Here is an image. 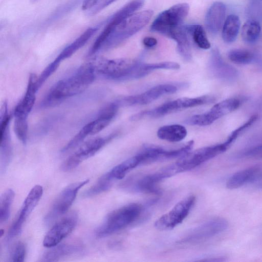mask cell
I'll return each instance as SVG.
<instances>
[{
  "label": "cell",
  "instance_id": "6da1fadb",
  "mask_svg": "<svg viewBox=\"0 0 262 262\" xmlns=\"http://www.w3.org/2000/svg\"><path fill=\"white\" fill-rule=\"evenodd\" d=\"M96 72L92 62L81 65L70 76L56 82L42 100V107H51L84 92L95 80Z\"/></svg>",
  "mask_w": 262,
  "mask_h": 262
},
{
  "label": "cell",
  "instance_id": "7a4b0ae2",
  "mask_svg": "<svg viewBox=\"0 0 262 262\" xmlns=\"http://www.w3.org/2000/svg\"><path fill=\"white\" fill-rule=\"evenodd\" d=\"M153 15L151 10L134 12L124 19L109 32L100 51L114 48L138 32L149 21Z\"/></svg>",
  "mask_w": 262,
  "mask_h": 262
},
{
  "label": "cell",
  "instance_id": "3957f363",
  "mask_svg": "<svg viewBox=\"0 0 262 262\" xmlns=\"http://www.w3.org/2000/svg\"><path fill=\"white\" fill-rule=\"evenodd\" d=\"M142 211V206L134 203L113 211L96 229V236L99 238L106 237L125 228L135 222Z\"/></svg>",
  "mask_w": 262,
  "mask_h": 262
},
{
  "label": "cell",
  "instance_id": "277c9868",
  "mask_svg": "<svg viewBox=\"0 0 262 262\" xmlns=\"http://www.w3.org/2000/svg\"><path fill=\"white\" fill-rule=\"evenodd\" d=\"M92 62L96 74L106 79L115 80L134 79L137 67L140 63L130 58H98Z\"/></svg>",
  "mask_w": 262,
  "mask_h": 262
},
{
  "label": "cell",
  "instance_id": "5b68a950",
  "mask_svg": "<svg viewBox=\"0 0 262 262\" xmlns=\"http://www.w3.org/2000/svg\"><path fill=\"white\" fill-rule=\"evenodd\" d=\"M228 149L224 143L202 147L190 151L180 157L173 165L178 173L191 170L225 151Z\"/></svg>",
  "mask_w": 262,
  "mask_h": 262
},
{
  "label": "cell",
  "instance_id": "8992f818",
  "mask_svg": "<svg viewBox=\"0 0 262 262\" xmlns=\"http://www.w3.org/2000/svg\"><path fill=\"white\" fill-rule=\"evenodd\" d=\"M189 11L188 4H176L159 14L151 24L150 30L167 35L172 29L181 25Z\"/></svg>",
  "mask_w": 262,
  "mask_h": 262
},
{
  "label": "cell",
  "instance_id": "52a82bcc",
  "mask_svg": "<svg viewBox=\"0 0 262 262\" xmlns=\"http://www.w3.org/2000/svg\"><path fill=\"white\" fill-rule=\"evenodd\" d=\"M89 182V179H86L71 184L61 191L45 215V223L50 224L64 214L72 205L79 190Z\"/></svg>",
  "mask_w": 262,
  "mask_h": 262
},
{
  "label": "cell",
  "instance_id": "ba28073f",
  "mask_svg": "<svg viewBox=\"0 0 262 262\" xmlns=\"http://www.w3.org/2000/svg\"><path fill=\"white\" fill-rule=\"evenodd\" d=\"M242 101L237 98L223 100L212 106L207 112L196 114L187 118L185 123L190 125L207 126L211 124L221 117L239 107Z\"/></svg>",
  "mask_w": 262,
  "mask_h": 262
},
{
  "label": "cell",
  "instance_id": "9c48e42d",
  "mask_svg": "<svg viewBox=\"0 0 262 262\" xmlns=\"http://www.w3.org/2000/svg\"><path fill=\"white\" fill-rule=\"evenodd\" d=\"M194 144L192 140L183 146L173 149H167L153 144H145L137 154L141 160V165L165 160L180 158L191 150Z\"/></svg>",
  "mask_w": 262,
  "mask_h": 262
},
{
  "label": "cell",
  "instance_id": "30bf717a",
  "mask_svg": "<svg viewBox=\"0 0 262 262\" xmlns=\"http://www.w3.org/2000/svg\"><path fill=\"white\" fill-rule=\"evenodd\" d=\"M195 197L189 195L179 202L168 212L160 217L155 223V227L160 230H168L181 224L187 216L193 207Z\"/></svg>",
  "mask_w": 262,
  "mask_h": 262
},
{
  "label": "cell",
  "instance_id": "8fae6325",
  "mask_svg": "<svg viewBox=\"0 0 262 262\" xmlns=\"http://www.w3.org/2000/svg\"><path fill=\"white\" fill-rule=\"evenodd\" d=\"M114 136L97 137L85 141L64 161L61 166V170L68 171L75 168L83 161L94 156Z\"/></svg>",
  "mask_w": 262,
  "mask_h": 262
},
{
  "label": "cell",
  "instance_id": "7c38bea8",
  "mask_svg": "<svg viewBox=\"0 0 262 262\" xmlns=\"http://www.w3.org/2000/svg\"><path fill=\"white\" fill-rule=\"evenodd\" d=\"M43 194L41 185L34 186L26 196L21 208L18 217L10 228L7 236L6 242L9 243L21 232L23 224L37 206Z\"/></svg>",
  "mask_w": 262,
  "mask_h": 262
},
{
  "label": "cell",
  "instance_id": "4fadbf2b",
  "mask_svg": "<svg viewBox=\"0 0 262 262\" xmlns=\"http://www.w3.org/2000/svg\"><path fill=\"white\" fill-rule=\"evenodd\" d=\"M228 227L225 219L208 221L190 230L180 241L181 243H197L206 241L224 231Z\"/></svg>",
  "mask_w": 262,
  "mask_h": 262
},
{
  "label": "cell",
  "instance_id": "5bb4252c",
  "mask_svg": "<svg viewBox=\"0 0 262 262\" xmlns=\"http://www.w3.org/2000/svg\"><path fill=\"white\" fill-rule=\"evenodd\" d=\"M7 105L4 104L1 113L0 123V171L3 174L7 170L12 157V146L9 130L11 116Z\"/></svg>",
  "mask_w": 262,
  "mask_h": 262
},
{
  "label": "cell",
  "instance_id": "9a60e30c",
  "mask_svg": "<svg viewBox=\"0 0 262 262\" xmlns=\"http://www.w3.org/2000/svg\"><path fill=\"white\" fill-rule=\"evenodd\" d=\"M178 87L171 84H159L143 93L126 96L116 101L119 105L131 106L147 104L167 94L174 93Z\"/></svg>",
  "mask_w": 262,
  "mask_h": 262
},
{
  "label": "cell",
  "instance_id": "2e32d148",
  "mask_svg": "<svg viewBox=\"0 0 262 262\" xmlns=\"http://www.w3.org/2000/svg\"><path fill=\"white\" fill-rule=\"evenodd\" d=\"M78 215L72 212L56 223L48 232L43 240V245L51 248L58 245L74 230Z\"/></svg>",
  "mask_w": 262,
  "mask_h": 262
},
{
  "label": "cell",
  "instance_id": "e0dca14e",
  "mask_svg": "<svg viewBox=\"0 0 262 262\" xmlns=\"http://www.w3.org/2000/svg\"><path fill=\"white\" fill-rule=\"evenodd\" d=\"M97 30L98 28L97 27H90L85 30L73 42L66 46L56 58L45 68L46 72L52 75L63 60L70 57L83 47Z\"/></svg>",
  "mask_w": 262,
  "mask_h": 262
},
{
  "label": "cell",
  "instance_id": "ac0fdd59",
  "mask_svg": "<svg viewBox=\"0 0 262 262\" xmlns=\"http://www.w3.org/2000/svg\"><path fill=\"white\" fill-rule=\"evenodd\" d=\"M37 80L38 77L35 74L31 73L30 75L26 93L15 106L13 112L14 117H28L35 101L36 93L39 90Z\"/></svg>",
  "mask_w": 262,
  "mask_h": 262
},
{
  "label": "cell",
  "instance_id": "d6986e66",
  "mask_svg": "<svg viewBox=\"0 0 262 262\" xmlns=\"http://www.w3.org/2000/svg\"><path fill=\"white\" fill-rule=\"evenodd\" d=\"M169 178V176L165 168L150 174L144 176L136 180L132 184V189L135 191L145 193L159 194L160 189L159 183L165 179Z\"/></svg>",
  "mask_w": 262,
  "mask_h": 262
},
{
  "label": "cell",
  "instance_id": "ffe728a7",
  "mask_svg": "<svg viewBox=\"0 0 262 262\" xmlns=\"http://www.w3.org/2000/svg\"><path fill=\"white\" fill-rule=\"evenodd\" d=\"M209 64L213 74L222 80L233 81L238 76V71L224 61L219 51L216 49L211 52Z\"/></svg>",
  "mask_w": 262,
  "mask_h": 262
},
{
  "label": "cell",
  "instance_id": "44dd1931",
  "mask_svg": "<svg viewBox=\"0 0 262 262\" xmlns=\"http://www.w3.org/2000/svg\"><path fill=\"white\" fill-rule=\"evenodd\" d=\"M119 106V104L115 101L103 107L98 112L96 118L89 122L91 135L98 133L104 129L116 116Z\"/></svg>",
  "mask_w": 262,
  "mask_h": 262
},
{
  "label": "cell",
  "instance_id": "7402d4cb",
  "mask_svg": "<svg viewBox=\"0 0 262 262\" xmlns=\"http://www.w3.org/2000/svg\"><path fill=\"white\" fill-rule=\"evenodd\" d=\"M226 13V6L222 2H216L209 8L205 16V25L212 34L217 33L222 26Z\"/></svg>",
  "mask_w": 262,
  "mask_h": 262
},
{
  "label": "cell",
  "instance_id": "603a6c76",
  "mask_svg": "<svg viewBox=\"0 0 262 262\" xmlns=\"http://www.w3.org/2000/svg\"><path fill=\"white\" fill-rule=\"evenodd\" d=\"M188 34L187 26L180 25L171 29L167 35L176 41L178 52L187 61L190 60L192 58Z\"/></svg>",
  "mask_w": 262,
  "mask_h": 262
},
{
  "label": "cell",
  "instance_id": "cb8c5ba5",
  "mask_svg": "<svg viewBox=\"0 0 262 262\" xmlns=\"http://www.w3.org/2000/svg\"><path fill=\"white\" fill-rule=\"evenodd\" d=\"M51 248L52 249L43 255L42 261H58L62 258L77 254L82 250L81 245L73 244H63L59 245L58 244Z\"/></svg>",
  "mask_w": 262,
  "mask_h": 262
},
{
  "label": "cell",
  "instance_id": "d4e9b609",
  "mask_svg": "<svg viewBox=\"0 0 262 262\" xmlns=\"http://www.w3.org/2000/svg\"><path fill=\"white\" fill-rule=\"evenodd\" d=\"M187 134L186 128L178 124L164 125L157 133L158 137L170 142H178L185 138Z\"/></svg>",
  "mask_w": 262,
  "mask_h": 262
},
{
  "label": "cell",
  "instance_id": "484cf974",
  "mask_svg": "<svg viewBox=\"0 0 262 262\" xmlns=\"http://www.w3.org/2000/svg\"><path fill=\"white\" fill-rule=\"evenodd\" d=\"M141 165V160L137 154L114 167L106 173L113 181L121 180L130 170Z\"/></svg>",
  "mask_w": 262,
  "mask_h": 262
},
{
  "label": "cell",
  "instance_id": "4316f807",
  "mask_svg": "<svg viewBox=\"0 0 262 262\" xmlns=\"http://www.w3.org/2000/svg\"><path fill=\"white\" fill-rule=\"evenodd\" d=\"M240 28V20L235 14L229 15L223 27L222 38L227 43L234 41L238 35Z\"/></svg>",
  "mask_w": 262,
  "mask_h": 262
},
{
  "label": "cell",
  "instance_id": "83f0119b",
  "mask_svg": "<svg viewBox=\"0 0 262 262\" xmlns=\"http://www.w3.org/2000/svg\"><path fill=\"white\" fill-rule=\"evenodd\" d=\"M255 166L239 171L233 174L227 181L226 187L229 189L241 187L244 185L252 182Z\"/></svg>",
  "mask_w": 262,
  "mask_h": 262
},
{
  "label": "cell",
  "instance_id": "f1b7e54d",
  "mask_svg": "<svg viewBox=\"0 0 262 262\" xmlns=\"http://www.w3.org/2000/svg\"><path fill=\"white\" fill-rule=\"evenodd\" d=\"M15 197V192L12 189H8L0 198V223L7 222L10 217L11 207Z\"/></svg>",
  "mask_w": 262,
  "mask_h": 262
},
{
  "label": "cell",
  "instance_id": "f546056e",
  "mask_svg": "<svg viewBox=\"0 0 262 262\" xmlns=\"http://www.w3.org/2000/svg\"><path fill=\"white\" fill-rule=\"evenodd\" d=\"M215 98L211 95H203L194 98L182 97L176 99L179 110L213 103Z\"/></svg>",
  "mask_w": 262,
  "mask_h": 262
},
{
  "label": "cell",
  "instance_id": "4dcf8cb0",
  "mask_svg": "<svg viewBox=\"0 0 262 262\" xmlns=\"http://www.w3.org/2000/svg\"><path fill=\"white\" fill-rule=\"evenodd\" d=\"M260 33V26L256 20L250 19L243 26L242 36L247 43H253L258 39Z\"/></svg>",
  "mask_w": 262,
  "mask_h": 262
},
{
  "label": "cell",
  "instance_id": "1f68e13d",
  "mask_svg": "<svg viewBox=\"0 0 262 262\" xmlns=\"http://www.w3.org/2000/svg\"><path fill=\"white\" fill-rule=\"evenodd\" d=\"M228 57L234 63L247 64L255 62L256 55L247 50L236 49L230 50Z\"/></svg>",
  "mask_w": 262,
  "mask_h": 262
},
{
  "label": "cell",
  "instance_id": "d6a6232c",
  "mask_svg": "<svg viewBox=\"0 0 262 262\" xmlns=\"http://www.w3.org/2000/svg\"><path fill=\"white\" fill-rule=\"evenodd\" d=\"M187 27L189 33L191 35L194 41L199 48L202 49H208L210 48V43L201 25H189Z\"/></svg>",
  "mask_w": 262,
  "mask_h": 262
},
{
  "label": "cell",
  "instance_id": "836d02e7",
  "mask_svg": "<svg viewBox=\"0 0 262 262\" xmlns=\"http://www.w3.org/2000/svg\"><path fill=\"white\" fill-rule=\"evenodd\" d=\"M114 181L110 178L107 173L101 176L97 182L83 193L84 197H92L108 190Z\"/></svg>",
  "mask_w": 262,
  "mask_h": 262
},
{
  "label": "cell",
  "instance_id": "e575fe53",
  "mask_svg": "<svg viewBox=\"0 0 262 262\" xmlns=\"http://www.w3.org/2000/svg\"><path fill=\"white\" fill-rule=\"evenodd\" d=\"M28 117H14V131L17 138L25 144L27 140L28 125Z\"/></svg>",
  "mask_w": 262,
  "mask_h": 262
},
{
  "label": "cell",
  "instance_id": "d590c367",
  "mask_svg": "<svg viewBox=\"0 0 262 262\" xmlns=\"http://www.w3.org/2000/svg\"><path fill=\"white\" fill-rule=\"evenodd\" d=\"M140 69L144 76L152 71L159 69L178 70L180 68L179 63L171 61H164L154 63H142L140 66Z\"/></svg>",
  "mask_w": 262,
  "mask_h": 262
},
{
  "label": "cell",
  "instance_id": "8d00e7d4",
  "mask_svg": "<svg viewBox=\"0 0 262 262\" xmlns=\"http://www.w3.org/2000/svg\"><path fill=\"white\" fill-rule=\"evenodd\" d=\"M257 118L258 116L257 115H253L246 122L233 130L229 135L227 140L224 142L226 146L228 148L240 135V134L245 129L251 126L256 121Z\"/></svg>",
  "mask_w": 262,
  "mask_h": 262
},
{
  "label": "cell",
  "instance_id": "74e56055",
  "mask_svg": "<svg viewBox=\"0 0 262 262\" xmlns=\"http://www.w3.org/2000/svg\"><path fill=\"white\" fill-rule=\"evenodd\" d=\"M26 252V246L21 242H18L13 247L10 255L11 261H24Z\"/></svg>",
  "mask_w": 262,
  "mask_h": 262
},
{
  "label": "cell",
  "instance_id": "f35d334b",
  "mask_svg": "<svg viewBox=\"0 0 262 262\" xmlns=\"http://www.w3.org/2000/svg\"><path fill=\"white\" fill-rule=\"evenodd\" d=\"M244 156L251 158L262 159V144L248 149L244 152Z\"/></svg>",
  "mask_w": 262,
  "mask_h": 262
},
{
  "label": "cell",
  "instance_id": "ab89813d",
  "mask_svg": "<svg viewBox=\"0 0 262 262\" xmlns=\"http://www.w3.org/2000/svg\"><path fill=\"white\" fill-rule=\"evenodd\" d=\"M117 0H99L97 3L90 10V15H95Z\"/></svg>",
  "mask_w": 262,
  "mask_h": 262
},
{
  "label": "cell",
  "instance_id": "60d3db41",
  "mask_svg": "<svg viewBox=\"0 0 262 262\" xmlns=\"http://www.w3.org/2000/svg\"><path fill=\"white\" fill-rule=\"evenodd\" d=\"M143 43L146 47L151 48L156 46L157 40L152 37H146L143 40Z\"/></svg>",
  "mask_w": 262,
  "mask_h": 262
},
{
  "label": "cell",
  "instance_id": "b9f144b4",
  "mask_svg": "<svg viewBox=\"0 0 262 262\" xmlns=\"http://www.w3.org/2000/svg\"><path fill=\"white\" fill-rule=\"evenodd\" d=\"M262 180V166H256L253 178V182Z\"/></svg>",
  "mask_w": 262,
  "mask_h": 262
},
{
  "label": "cell",
  "instance_id": "7bdbcfd3",
  "mask_svg": "<svg viewBox=\"0 0 262 262\" xmlns=\"http://www.w3.org/2000/svg\"><path fill=\"white\" fill-rule=\"evenodd\" d=\"M31 1H32V2H36V1H38V0H31Z\"/></svg>",
  "mask_w": 262,
  "mask_h": 262
}]
</instances>
